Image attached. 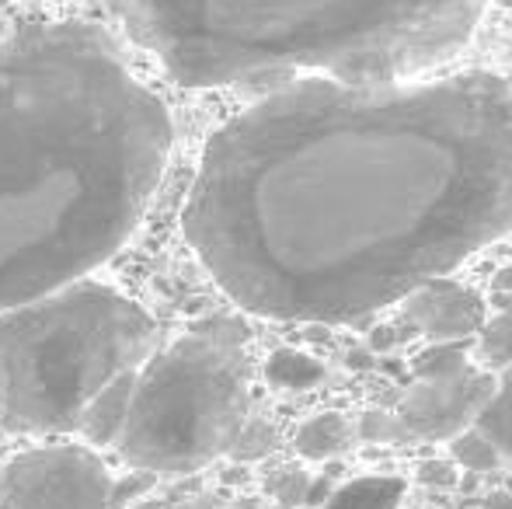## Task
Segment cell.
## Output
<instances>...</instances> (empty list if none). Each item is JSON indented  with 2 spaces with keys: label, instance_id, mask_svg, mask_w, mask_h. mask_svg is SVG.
Segmentation results:
<instances>
[{
  "label": "cell",
  "instance_id": "6da1fadb",
  "mask_svg": "<svg viewBox=\"0 0 512 509\" xmlns=\"http://www.w3.org/2000/svg\"><path fill=\"white\" fill-rule=\"evenodd\" d=\"M182 227L248 314L366 318L512 234V81L283 84L209 136Z\"/></svg>",
  "mask_w": 512,
  "mask_h": 509
},
{
  "label": "cell",
  "instance_id": "7a4b0ae2",
  "mask_svg": "<svg viewBox=\"0 0 512 509\" xmlns=\"http://www.w3.org/2000/svg\"><path fill=\"white\" fill-rule=\"evenodd\" d=\"M175 143L168 105L98 25L0 39V311L84 279L147 213Z\"/></svg>",
  "mask_w": 512,
  "mask_h": 509
},
{
  "label": "cell",
  "instance_id": "3957f363",
  "mask_svg": "<svg viewBox=\"0 0 512 509\" xmlns=\"http://www.w3.org/2000/svg\"><path fill=\"white\" fill-rule=\"evenodd\" d=\"M185 88L328 77L394 84L471 42L488 0H105Z\"/></svg>",
  "mask_w": 512,
  "mask_h": 509
},
{
  "label": "cell",
  "instance_id": "277c9868",
  "mask_svg": "<svg viewBox=\"0 0 512 509\" xmlns=\"http://www.w3.org/2000/svg\"><path fill=\"white\" fill-rule=\"evenodd\" d=\"M157 321L133 297L77 279L0 311V426L74 433L95 394L140 370Z\"/></svg>",
  "mask_w": 512,
  "mask_h": 509
},
{
  "label": "cell",
  "instance_id": "5b68a950",
  "mask_svg": "<svg viewBox=\"0 0 512 509\" xmlns=\"http://www.w3.org/2000/svg\"><path fill=\"white\" fill-rule=\"evenodd\" d=\"M248 328L213 318L136 370L119 450L133 468L189 475L230 454L248 426Z\"/></svg>",
  "mask_w": 512,
  "mask_h": 509
},
{
  "label": "cell",
  "instance_id": "8992f818",
  "mask_svg": "<svg viewBox=\"0 0 512 509\" xmlns=\"http://www.w3.org/2000/svg\"><path fill=\"white\" fill-rule=\"evenodd\" d=\"M112 478L88 447H39L0 468V509H112Z\"/></svg>",
  "mask_w": 512,
  "mask_h": 509
},
{
  "label": "cell",
  "instance_id": "52a82bcc",
  "mask_svg": "<svg viewBox=\"0 0 512 509\" xmlns=\"http://www.w3.org/2000/svg\"><path fill=\"white\" fill-rule=\"evenodd\" d=\"M495 391V374L481 367H464L443 377H415L398 405V419L408 440H443L474 426L478 412Z\"/></svg>",
  "mask_w": 512,
  "mask_h": 509
},
{
  "label": "cell",
  "instance_id": "ba28073f",
  "mask_svg": "<svg viewBox=\"0 0 512 509\" xmlns=\"http://www.w3.org/2000/svg\"><path fill=\"white\" fill-rule=\"evenodd\" d=\"M405 318L429 342H460L478 335L488 321L485 300L471 286L450 283V279H429L405 297Z\"/></svg>",
  "mask_w": 512,
  "mask_h": 509
},
{
  "label": "cell",
  "instance_id": "9c48e42d",
  "mask_svg": "<svg viewBox=\"0 0 512 509\" xmlns=\"http://www.w3.org/2000/svg\"><path fill=\"white\" fill-rule=\"evenodd\" d=\"M133 384H136V370H129V374L115 377L112 384L95 394V401H91L88 412H84L81 426H77V433H81L91 447H112V443L119 440L122 426H126V415H129Z\"/></svg>",
  "mask_w": 512,
  "mask_h": 509
},
{
  "label": "cell",
  "instance_id": "30bf717a",
  "mask_svg": "<svg viewBox=\"0 0 512 509\" xmlns=\"http://www.w3.org/2000/svg\"><path fill=\"white\" fill-rule=\"evenodd\" d=\"M401 499H405V478L370 475L335 489L324 509H398Z\"/></svg>",
  "mask_w": 512,
  "mask_h": 509
},
{
  "label": "cell",
  "instance_id": "8fae6325",
  "mask_svg": "<svg viewBox=\"0 0 512 509\" xmlns=\"http://www.w3.org/2000/svg\"><path fill=\"white\" fill-rule=\"evenodd\" d=\"M474 429L492 440L499 457L512 461V367H502V374L495 377V391L474 419Z\"/></svg>",
  "mask_w": 512,
  "mask_h": 509
},
{
  "label": "cell",
  "instance_id": "7c38bea8",
  "mask_svg": "<svg viewBox=\"0 0 512 509\" xmlns=\"http://www.w3.org/2000/svg\"><path fill=\"white\" fill-rule=\"evenodd\" d=\"M297 454L307 461H328L349 447V422L338 412H321L297 429Z\"/></svg>",
  "mask_w": 512,
  "mask_h": 509
},
{
  "label": "cell",
  "instance_id": "4fadbf2b",
  "mask_svg": "<svg viewBox=\"0 0 512 509\" xmlns=\"http://www.w3.org/2000/svg\"><path fill=\"white\" fill-rule=\"evenodd\" d=\"M324 363L314 360V356L300 353V349H276L265 363V377L269 384L286 387V391H307V387H317L324 381Z\"/></svg>",
  "mask_w": 512,
  "mask_h": 509
},
{
  "label": "cell",
  "instance_id": "5bb4252c",
  "mask_svg": "<svg viewBox=\"0 0 512 509\" xmlns=\"http://www.w3.org/2000/svg\"><path fill=\"white\" fill-rule=\"evenodd\" d=\"M478 363L481 370H502L512 367V304L502 314H495L492 321L481 325L478 339Z\"/></svg>",
  "mask_w": 512,
  "mask_h": 509
},
{
  "label": "cell",
  "instance_id": "9a60e30c",
  "mask_svg": "<svg viewBox=\"0 0 512 509\" xmlns=\"http://www.w3.org/2000/svg\"><path fill=\"white\" fill-rule=\"evenodd\" d=\"M450 457L467 471H492L499 464V450L492 447L485 433L478 429H464L450 440Z\"/></svg>",
  "mask_w": 512,
  "mask_h": 509
},
{
  "label": "cell",
  "instance_id": "2e32d148",
  "mask_svg": "<svg viewBox=\"0 0 512 509\" xmlns=\"http://www.w3.org/2000/svg\"><path fill=\"white\" fill-rule=\"evenodd\" d=\"M464 367H471L464 349L450 346V342H436V346H429L415 360V377H443V374H457Z\"/></svg>",
  "mask_w": 512,
  "mask_h": 509
},
{
  "label": "cell",
  "instance_id": "e0dca14e",
  "mask_svg": "<svg viewBox=\"0 0 512 509\" xmlns=\"http://www.w3.org/2000/svg\"><path fill=\"white\" fill-rule=\"evenodd\" d=\"M359 436L366 443H401L408 440L405 426L394 412H366L363 422H359Z\"/></svg>",
  "mask_w": 512,
  "mask_h": 509
},
{
  "label": "cell",
  "instance_id": "ac0fdd59",
  "mask_svg": "<svg viewBox=\"0 0 512 509\" xmlns=\"http://www.w3.org/2000/svg\"><path fill=\"white\" fill-rule=\"evenodd\" d=\"M154 471H143V468H136L133 475H126L122 482H112V492H108V506L112 509H126L133 499H140V496H147L150 489H154Z\"/></svg>",
  "mask_w": 512,
  "mask_h": 509
},
{
  "label": "cell",
  "instance_id": "d6986e66",
  "mask_svg": "<svg viewBox=\"0 0 512 509\" xmlns=\"http://www.w3.org/2000/svg\"><path fill=\"white\" fill-rule=\"evenodd\" d=\"M269 447H272V429L265 426V422H255V426L241 429V436H237V443H234L230 454H237L241 461H251V457H262Z\"/></svg>",
  "mask_w": 512,
  "mask_h": 509
},
{
  "label": "cell",
  "instance_id": "ffe728a7",
  "mask_svg": "<svg viewBox=\"0 0 512 509\" xmlns=\"http://www.w3.org/2000/svg\"><path fill=\"white\" fill-rule=\"evenodd\" d=\"M418 482L429 489H453L457 485V468L450 461H425L418 468Z\"/></svg>",
  "mask_w": 512,
  "mask_h": 509
},
{
  "label": "cell",
  "instance_id": "44dd1931",
  "mask_svg": "<svg viewBox=\"0 0 512 509\" xmlns=\"http://www.w3.org/2000/svg\"><path fill=\"white\" fill-rule=\"evenodd\" d=\"M307 475H300V471H286L283 478L276 482V496L283 499L286 506H297L304 503V492H307Z\"/></svg>",
  "mask_w": 512,
  "mask_h": 509
},
{
  "label": "cell",
  "instance_id": "7402d4cb",
  "mask_svg": "<svg viewBox=\"0 0 512 509\" xmlns=\"http://www.w3.org/2000/svg\"><path fill=\"white\" fill-rule=\"evenodd\" d=\"M331 478H314V482H307V492H304V506L310 509H317V506H324L331 499Z\"/></svg>",
  "mask_w": 512,
  "mask_h": 509
},
{
  "label": "cell",
  "instance_id": "603a6c76",
  "mask_svg": "<svg viewBox=\"0 0 512 509\" xmlns=\"http://www.w3.org/2000/svg\"><path fill=\"white\" fill-rule=\"evenodd\" d=\"M481 509H512V496H506V492H492V496L481 503Z\"/></svg>",
  "mask_w": 512,
  "mask_h": 509
},
{
  "label": "cell",
  "instance_id": "cb8c5ba5",
  "mask_svg": "<svg viewBox=\"0 0 512 509\" xmlns=\"http://www.w3.org/2000/svg\"><path fill=\"white\" fill-rule=\"evenodd\" d=\"M495 290L499 293H512V265H506V269H499L495 272Z\"/></svg>",
  "mask_w": 512,
  "mask_h": 509
}]
</instances>
